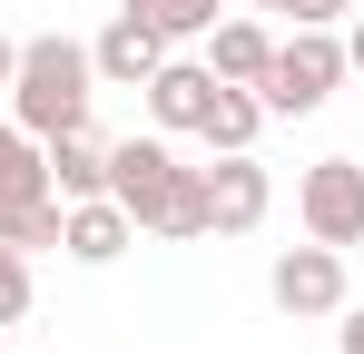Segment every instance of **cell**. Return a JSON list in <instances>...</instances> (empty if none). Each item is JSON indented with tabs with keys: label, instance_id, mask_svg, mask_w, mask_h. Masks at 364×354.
<instances>
[{
	"label": "cell",
	"instance_id": "1",
	"mask_svg": "<svg viewBox=\"0 0 364 354\" xmlns=\"http://www.w3.org/2000/svg\"><path fill=\"white\" fill-rule=\"evenodd\" d=\"M109 197L138 217V236H168V246L207 236V168H187L168 138H119L109 148Z\"/></svg>",
	"mask_w": 364,
	"mask_h": 354
},
{
	"label": "cell",
	"instance_id": "2",
	"mask_svg": "<svg viewBox=\"0 0 364 354\" xmlns=\"http://www.w3.org/2000/svg\"><path fill=\"white\" fill-rule=\"evenodd\" d=\"M89 99H99V69H89V40H20L10 59V89H0V109L10 128H30V138H69V128H89Z\"/></svg>",
	"mask_w": 364,
	"mask_h": 354
},
{
	"label": "cell",
	"instance_id": "3",
	"mask_svg": "<svg viewBox=\"0 0 364 354\" xmlns=\"http://www.w3.org/2000/svg\"><path fill=\"white\" fill-rule=\"evenodd\" d=\"M335 89H345V30H286L276 59H266V79H256L266 118H315Z\"/></svg>",
	"mask_w": 364,
	"mask_h": 354
},
{
	"label": "cell",
	"instance_id": "4",
	"mask_svg": "<svg viewBox=\"0 0 364 354\" xmlns=\"http://www.w3.org/2000/svg\"><path fill=\"white\" fill-rule=\"evenodd\" d=\"M296 227L315 246H364V168L355 158H315L296 177Z\"/></svg>",
	"mask_w": 364,
	"mask_h": 354
},
{
	"label": "cell",
	"instance_id": "5",
	"mask_svg": "<svg viewBox=\"0 0 364 354\" xmlns=\"http://www.w3.org/2000/svg\"><path fill=\"white\" fill-rule=\"evenodd\" d=\"M266 295H276V315H296V325H325V315H345V246H286L276 266H266Z\"/></svg>",
	"mask_w": 364,
	"mask_h": 354
},
{
	"label": "cell",
	"instance_id": "6",
	"mask_svg": "<svg viewBox=\"0 0 364 354\" xmlns=\"http://www.w3.org/2000/svg\"><path fill=\"white\" fill-rule=\"evenodd\" d=\"M266 207H276L266 158H256V148H217V158H207V236H256Z\"/></svg>",
	"mask_w": 364,
	"mask_h": 354
},
{
	"label": "cell",
	"instance_id": "7",
	"mask_svg": "<svg viewBox=\"0 0 364 354\" xmlns=\"http://www.w3.org/2000/svg\"><path fill=\"white\" fill-rule=\"evenodd\" d=\"M128 246H138V217L119 197H69L60 207V256L69 266H119Z\"/></svg>",
	"mask_w": 364,
	"mask_h": 354
},
{
	"label": "cell",
	"instance_id": "8",
	"mask_svg": "<svg viewBox=\"0 0 364 354\" xmlns=\"http://www.w3.org/2000/svg\"><path fill=\"white\" fill-rule=\"evenodd\" d=\"M207 99H217V69L207 59H158L148 69V118H158V138H197V118H207Z\"/></svg>",
	"mask_w": 364,
	"mask_h": 354
},
{
	"label": "cell",
	"instance_id": "9",
	"mask_svg": "<svg viewBox=\"0 0 364 354\" xmlns=\"http://www.w3.org/2000/svg\"><path fill=\"white\" fill-rule=\"evenodd\" d=\"M168 59V40L138 20V10H119L99 40H89V69H99V89H148V69Z\"/></svg>",
	"mask_w": 364,
	"mask_h": 354
},
{
	"label": "cell",
	"instance_id": "10",
	"mask_svg": "<svg viewBox=\"0 0 364 354\" xmlns=\"http://www.w3.org/2000/svg\"><path fill=\"white\" fill-rule=\"evenodd\" d=\"M40 158H50V197H109V138H89V128H69V138H40Z\"/></svg>",
	"mask_w": 364,
	"mask_h": 354
},
{
	"label": "cell",
	"instance_id": "11",
	"mask_svg": "<svg viewBox=\"0 0 364 354\" xmlns=\"http://www.w3.org/2000/svg\"><path fill=\"white\" fill-rule=\"evenodd\" d=\"M266 59H276V30H266V20H217V30H207V69H217L227 89H256Z\"/></svg>",
	"mask_w": 364,
	"mask_h": 354
},
{
	"label": "cell",
	"instance_id": "12",
	"mask_svg": "<svg viewBox=\"0 0 364 354\" xmlns=\"http://www.w3.org/2000/svg\"><path fill=\"white\" fill-rule=\"evenodd\" d=\"M256 128H266V99H256V89H227V79H217V99H207V118H197L207 158H217V148H256Z\"/></svg>",
	"mask_w": 364,
	"mask_h": 354
},
{
	"label": "cell",
	"instance_id": "13",
	"mask_svg": "<svg viewBox=\"0 0 364 354\" xmlns=\"http://www.w3.org/2000/svg\"><path fill=\"white\" fill-rule=\"evenodd\" d=\"M20 197H50V158H40L30 128L0 118V207H20Z\"/></svg>",
	"mask_w": 364,
	"mask_h": 354
},
{
	"label": "cell",
	"instance_id": "14",
	"mask_svg": "<svg viewBox=\"0 0 364 354\" xmlns=\"http://www.w3.org/2000/svg\"><path fill=\"white\" fill-rule=\"evenodd\" d=\"M119 10H138L168 50H187V40H207L217 20H227V0H119Z\"/></svg>",
	"mask_w": 364,
	"mask_h": 354
},
{
	"label": "cell",
	"instance_id": "15",
	"mask_svg": "<svg viewBox=\"0 0 364 354\" xmlns=\"http://www.w3.org/2000/svg\"><path fill=\"white\" fill-rule=\"evenodd\" d=\"M0 246L50 256V246H60V197H20V207H0Z\"/></svg>",
	"mask_w": 364,
	"mask_h": 354
},
{
	"label": "cell",
	"instance_id": "16",
	"mask_svg": "<svg viewBox=\"0 0 364 354\" xmlns=\"http://www.w3.org/2000/svg\"><path fill=\"white\" fill-rule=\"evenodd\" d=\"M20 315H30V256L0 246V325H20Z\"/></svg>",
	"mask_w": 364,
	"mask_h": 354
},
{
	"label": "cell",
	"instance_id": "17",
	"mask_svg": "<svg viewBox=\"0 0 364 354\" xmlns=\"http://www.w3.org/2000/svg\"><path fill=\"white\" fill-rule=\"evenodd\" d=\"M345 10H355V0H286L296 30H345Z\"/></svg>",
	"mask_w": 364,
	"mask_h": 354
},
{
	"label": "cell",
	"instance_id": "18",
	"mask_svg": "<svg viewBox=\"0 0 364 354\" xmlns=\"http://www.w3.org/2000/svg\"><path fill=\"white\" fill-rule=\"evenodd\" d=\"M345 79H364V10H345Z\"/></svg>",
	"mask_w": 364,
	"mask_h": 354
},
{
	"label": "cell",
	"instance_id": "19",
	"mask_svg": "<svg viewBox=\"0 0 364 354\" xmlns=\"http://www.w3.org/2000/svg\"><path fill=\"white\" fill-rule=\"evenodd\" d=\"M335 354H364V305H345V325H335Z\"/></svg>",
	"mask_w": 364,
	"mask_h": 354
},
{
	"label": "cell",
	"instance_id": "20",
	"mask_svg": "<svg viewBox=\"0 0 364 354\" xmlns=\"http://www.w3.org/2000/svg\"><path fill=\"white\" fill-rule=\"evenodd\" d=\"M10 59H20V40H0V89H10Z\"/></svg>",
	"mask_w": 364,
	"mask_h": 354
},
{
	"label": "cell",
	"instance_id": "21",
	"mask_svg": "<svg viewBox=\"0 0 364 354\" xmlns=\"http://www.w3.org/2000/svg\"><path fill=\"white\" fill-rule=\"evenodd\" d=\"M237 10H286V0H237Z\"/></svg>",
	"mask_w": 364,
	"mask_h": 354
}]
</instances>
